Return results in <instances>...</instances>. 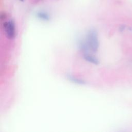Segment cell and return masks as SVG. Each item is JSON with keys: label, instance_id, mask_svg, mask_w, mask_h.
Listing matches in <instances>:
<instances>
[{"label": "cell", "instance_id": "cell-1", "mask_svg": "<svg viewBox=\"0 0 132 132\" xmlns=\"http://www.w3.org/2000/svg\"><path fill=\"white\" fill-rule=\"evenodd\" d=\"M4 28L6 36L9 39H13L15 36V28L14 22L12 20L5 22Z\"/></svg>", "mask_w": 132, "mask_h": 132}, {"label": "cell", "instance_id": "cell-2", "mask_svg": "<svg viewBox=\"0 0 132 132\" xmlns=\"http://www.w3.org/2000/svg\"><path fill=\"white\" fill-rule=\"evenodd\" d=\"M89 43L92 50L94 52L97 51L98 47V41L97 34L94 31H91L88 36Z\"/></svg>", "mask_w": 132, "mask_h": 132}, {"label": "cell", "instance_id": "cell-3", "mask_svg": "<svg viewBox=\"0 0 132 132\" xmlns=\"http://www.w3.org/2000/svg\"><path fill=\"white\" fill-rule=\"evenodd\" d=\"M38 16L40 19H43V20H48V19H49L48 15L46 13H45L42 12L38 13Z\"/></svg>", "mask_w": 132, "mask_h": 132}, {"label": "cell", "instance_id": "cell-4", "mask_svg": "<svg viewBox=\"0 0 132 132\" xmlns=\"http://www.w3.org/2000/svg\"><path fill=\"white\" fill-rule=\"evenodd\" d=\"M20 1H24V0H20Z\"/></svg>", "mask_w": 132, "mask_h": 132}]
</instances>
